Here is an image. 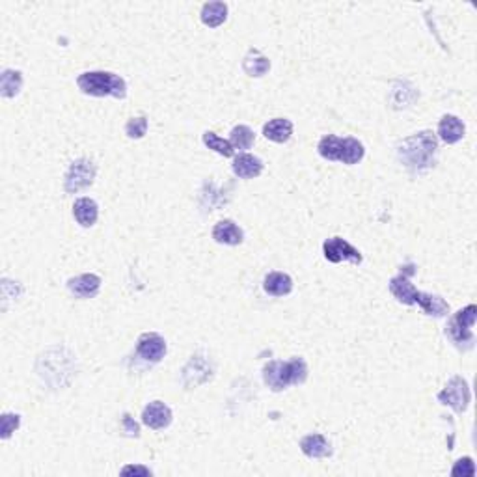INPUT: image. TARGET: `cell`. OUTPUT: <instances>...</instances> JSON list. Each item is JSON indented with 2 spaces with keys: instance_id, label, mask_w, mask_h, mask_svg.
Returning <instances> with one entry per match:
<instances>
[{
  "instance_id": "7",
  "label": "cell",
  "mask_w": 477,
  "mask_h": 477,
  "mask_svg": "<svg viewBox=\"0 0 477 477\" xmlns=\"http://www.w3.org/2000/svg\"><path fill=\"white\" fill-rule=\"evenodd\" d=\"M470 399H472L470 388H468V382L462 377H453L446 384V388L438 394V401L442 405L452 406L455 412H464L468 405H470Z\"/></svg>"
},
{
  "instance_id": "10",
  "label": "cell",
  "mask_w": 477,
  "mask_h": 477,
  "mask_svg": "<svg viewBox=\"0 0 477 477\" xmlns=\"http://www.w3.org/2000/svg\"><path fill=\"white\" fill-rule=\"evenodd\" d=\"M406 272L401 270V274L394 276L392 280H390V291H392V295L401 302V304H406V306H414L416 298H418V293L420 291L416 289L412 284H410L409 276L414 274V267H406Z\"/></svg>"
},
{
  "instance_id": "23",
  "label": "cell",
  "mask_w": 477,
  "mask_h": 477,
  "mask_svg": "<svg viewBox=\"0 0 477 477\" xmlns=\"http://www.w3.org/2000/svg\"><path fill=\"white\" fill-rule=\"evenodd\" d=\"M23 88V75L16 69H6L0 75V92L4 97H16Z\"/></svg>"
},
{
  "instance_id": "27",
  "label": "cell",
  "mask_w": 477,
  "mask_h": 477,
  "mask_svg": "<svg viewBox=\"0 0 477 477\" xmlns=\"http://www.w3.org/2000/svg\"><path fill=\"white\" fill-rule=\"evenodd\" d=\"M125 133L129 138H142L147 133V118L145 116H138V118H133L127 121L125 125Z\"/></svg>"
},
{
  "instance_id": "18",
  "label": "cell",
  "mask_w": 477,
  "mask_h": 477,
  "mask_svg": "<svg viewBox=\"0 0 477 477\" xmlns=\"http://www.w3.org/2000/svg\"><path fill=\"white\" fill-rule=\"evenodd\" d=\"M438 135L446 144H457L464 136V123L457 116L446 114L438 123Z\"/></svg>"
},
{
  "instance_id": "19",
  "label": "cell",
  "mask_w": 477,
  "mask_h": 477,
  "mask_svg": "<svg viewBox=\"0 0 477 477\" xmlns=\"http://www.w3.org/2000/svg\"><path fill=\"white\" fill-rule=\"evenodd\" d=\"M265 291L272 296H286L293 291V280L286 272H270L265 276Z\"/></svg>"
},
{
  "instance_id": "1",
  "label": "cell",
  "mask_w": 477,
  "mask_h": 477,
  "mask_svg": "<svg viewBox=\"0 0 477 477\" xmlns=\"http://www.w3.org/2000/svg\"><path fill=\"white\" fill-rule=\"evenodd\" d=\"M397 155L406 170L420 174L435 167L436 155H438V140L430 131H421L401 142Z\"/></svg>"
},
{
  "instance_id": "8",
  "label": "cell",
  "mask_w": 477,
  "mask_h": 477,
  "mask_svg": "<svg viewBox=\"0 0 477 477\" xmlns=\"http://www.w3.org/2000/svg\"><path fill=\"white\" fill-rule=\"evenodd\" d=\"M322 252H325V258H327L330 263L349 261V263L360 265L363 260L362 254H360V250L354 248L353 244L347 243V241L342 237L328 238L327 243L322 244Z\"/></svg>"
},
{
  "instance_id": "30",
  "label": "cell",
  "mask_w": 477,
  "mask_h": 477,
  "mask_svg": "<svg viewBox=\"0 0 477 477\" xmlns=\"http://www.w3.org/2000/svg\"><path fill=\"white\" fill-rule=\"evenodd\" d=\"M123 423H125V427H127V430H129L131 435L138 436V433H140V429H138V425H136L135 421L131 420V416H129V414H125V416H123Z\"/></svg>"
},
{
  "instance_id": "9",
  "label": "cell",
  "mask_w": 477,
  "mask_h": 477,
  "mask_svg": "<svg viewBox=\"0 0 477 477\" xmlns=\"http://www.w3.org/2000/svg\"><path fill=\"white\" fill-rule=\"evenodd\" d=\"M136 353L138 356L144 358L145 362H161L164 354H167V342L164 337L155 332H145L138 337L136 343Z\"/></svg>"
},
{
  "instance_id": "20",
  "label": "cell",
  "mask_w": 477,
  "mask_h": 477,
  "mask_svg": "<svg viewBox=\"0 0 477 477\" xmlns=\"http://www.w3.org/2000/svg\"><path fill=\"white\" fill-rule=\"evenodd\" d=\"M416 304L425 311L427 315L444 317L449 313V304L438 295H429V293H421L420 291L418 298H416Z\"/></svg>"
},
{
  "instance_id": "15",
  "label": "cell",
  "mask_w": 477,
  "mask_h": 477,
  "mask_svg": "<svg viewBox=\"0 0 477 477\" xmlns=\"http://www.w3.org/2000/svg\"><path fill=\"white\" fill-rule=\"evenodd\" d=\"M301 449L302 453L310 459H327V457L332 455V447H330V442L325 438L322 435H308L301 440Z\"/></svg>"
},
{
  "instance_id": "24",
  "label": "cell",
  "mask_w": 477,
  "mask_h": 477,
  "mask_svg": "<svg viewBox=\"0 0 477 477\" xmlns=\"http://www.w3.org/2000/svg\"><path fill=\"white\" fill-rule=\"evenodd\" d=\"M254 140V131L250 129L248 125H237L231 131V136H229V144L234 145V150H250Z\"/></svg>"
},
{
  "instance_id": "2",
  "label": "cell",
  "mask_w": 477,
  "mask_h": 477,
  "mask_svg": "<svg viewBox=\"0 0 477 477\" xmlns=\"http://www.w3.org/2000/svg\"><path fill=\"white\" fill-rule=\"evenodd\" d=\"M306 379L308 363L304 358H291L287 362L272 360L263 368V380L272 392H282L295 384H304Z\"/></svg>"
},
{
  "instance_id": "14",
  "label": "cell",
  "mask_w": 477,
  "mask_h": 477,
  "mask_svg": "<svg viewBox=\"0 0 477 477\" xmlns=\"http://www.w3.org/2000/svg\"><path fill=\"white\" fill-rule=\"evenodd\" d=\"M213 238L218 244L237 246V244L243 243L244 234L234 220H220L213 228Z\"/></svg>"
},
{
  "instance_id": "25",
  "label": "cell",
  "mask_w": 477,
  "mask_h": 477,
  "mask_svg": "<svg viewBox=\"0 0 477 477\" xmlns=\"http://www.w3.org/2000/svg\"><path fill=\"white\" fill-rule=\"evenodd\" d=\"M203 144L207 145L209 150L217 151L218 155L234 157V153H235L234 145L229 144V140H224V138H220V136H218L217 133H213V131H207V133H203Z\"/></svg>"
},
{
  "instance_id": "26",
  "label": "cell",
  "mask_w": 477,
  "mask_h": 477,
  "mask_svg": "<svg viewBox=\"0 0 477 477\" xmlns=\"http://www.w3.org/2000/svg\"><path fill=\"white\" fill-rule=\"evenodd\" d=\"M21 425V416L19 414H11V412H6L2 414V420H0V433H2V438L8 440L17 429Z\"/></svg>"
},
{
  "instance_id": "6",
  "label": "cell",
  "mask_w": 477,
  "mask_h": 477,
  "mask_svg": "<svg viewBox=\"0 0 477 477\" xmlns=\"http://www.w3.org/2000/svg\"><path fill=\"white\" fill-rule=\"evenodd\" d=\"M97 167L90 159H78L69 167L66 174V192L68 194H77V192L88 188L95 179Z\"/></svg>"
},
{
  "instance_id": "16",
  "label": "cell",
  "mask_w": 477,
  "mask_h": 477,
  "mask_svg": "<svg viewBox=\"0 0 477 477\" xmlns=\"http://www.w3.org/2000/svg\"><path fill=\"white\" fill-rule=\"evenodd\" d=\"M73 217L83 228H92L99 217L97 203L92 198H78L73 205Z\"/></svg>"
},
{
  "instance_id": "4",
  "label": "cell",
  "mask_w": 477,
  "mask_h": 477,
  "mask_svg": "<svg viewBox=\"0 0 477 477\" xmlns=\"http://www.w3.org/2000/svg\"><path fill=\"white\" fill-rule=\"evenodd\" d=\"M317 151L322 159L343 162V164H358L366 155L363 144L353 136H345V138H339L336 135L322 136L317 145Z\"/></svg>"
},
{
  "instance_id": "29",
  "label": "cell",
  "mask_w": 477,
  "mask_h": 477,
  "mask_svg": "<svg viewBox=\"0 0 477 477\" xmlns=\"http://www.w3.org/2000/svg\"><path fill=\"white\" fill-rule=\"evenodd\" d=\"M129 473H138V476H151V470L145 466H125L121 470V476H129Z\"/></svg>"
},
{
  "instance_id": "22",
  "label": "cell",
  "mask_w": 477,
  "mask_h": 477,
  "mask_svg": "<svg viewBox=\"0 0 477 477\" xmlns=\"http://www.w3.org/2000/svg\"><path fill=\"white\" fill-rule=\"evenodd\" d=\"M200 17H202L203 25L209 28H217L228 19V6L224 2H207V4H203Z\"/></svg>"
},
{
  "instance_id": "17",
  "label": "cell",
  "mask_w": 477,
  "mask_h": 477,
  "mask_svg": "<svg viewBox=\"0 0 477 477\" xmlns=\"http://www.w3.org/2000/svg\"><path fill=\"white\" fill-rule=\"evenodd\" d=\"M293 135V123L286 118L270 119L269 123H265L263 136L267 140H272L276 144H286Z\"/></svg>"
},
{
  "instance_id": "12",
  "label": "cell",
  "mask_w": 477,
  "mask_h": 477,
  "mask_svg": "<svg viewBox=\"0 0 477 477\" xmlns=\"http://www.w3.org/2000/svg\"><path fill=\"white\" fill-rule=\"evenodd\" d=\"M68 289L78 298H92L101 289V278L97 274H80L68 282Z\"/></svg>"
},
{
  "instance_id": "28",
  "label": "cell",
  "mask_w": 477,
  "mask_h": 477,
  "mask_svg": "<svg viewBox=\"0 0 477 477\" xmlns=\"http://www.w3.org/2000/svg\"><path fill=\"white\" fill-rule=\"evenodd\" d=\"M453 476H462V477H473L476 476V464H473L472 457H464V459H459L455 462V466L452 470Z\"/></svg>"
},
{
  "instance_id": "21",
  "label": "cell",
  "mask_w": 477,
  "mask_h": 477,
  "mask_svg": "<svg viewBox=\"0 0 477 477\" xmlns=\"http://www.w3.org/2000/svg\"><path fill=\"white\" fill-rule=\"evenodd\" d=\"M270 69V60L267 56H263L260 51H252L244 56L243 60V71L248 75V77H263L267 75Z\"/></svg>"
},
{
  "instance_id": "5",
  "label": "cell",
  "mask_w": 477,
  "mask_h": 477,
  "mask_svg": "<svg viewBox=\"0 0 477 477\" xmlns=\"http://www.w3.org/2000/svg\"><path fill=\"white\" fill-rule=\"evenodd\" d=\"M477 319V306L470 304L464 310L457 311L452 317V321L447 322V336L452 337L453 343L461 349H472L476 337H473L472 328Z\"/></svg>"
},
{
  "instance_id": "3",
  "label": "cell",
  "mask_w": 477,
  "mask_h": 477,
  "mask_svg": "<svg viewBox=\"0 0 477 477\" xmlns=\"http://www.w3.org/2000/svg\"><path fill=\"white\" fill-rule=\"evenodd\" d=\"M78 90L94 97L123 99L127 95V83L123 78L110 71H86L78 75Z\"/></svg>"
},
{
  "instance_id": "13",
  "label": "cell",
  "mask_w": 477,
  "mask_h": 477,
  "mask_svg": "<svg viewBox=\"0 0 477 477\" xmlns=\"http://www.w3.org/2000/svg\"><path fill=\"white\" fill-rule=\"evenodd\" d=\"M231 170L241 179H254V177L261 176L263 171V161L260 157L250 155V153H243V155L235 157Z\"/></svg>"
},
{
  "instance_id": "11",
  "label": "cell",
  "mask_w": 477,
  "mask_h": 477,
  "mask_svg": "<svg viewBox=\"0 0 477 477\" xmlns=\"http://www.w3.org/2000/svg\"><path fill=\"white\" fill-rule=\"evenodd\" d=\"M142 421L150 429H164L171 423V410L162 401H151L142 412Z\"/></svg>"
}]
</instances>
